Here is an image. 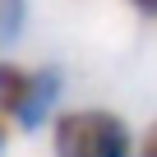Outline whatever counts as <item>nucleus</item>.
Listing matches in <instances>:
<instances>
[{
    "label": "nucleus",
    "instance_id": "423d86ee",
    "mask_svg": "<svg viewBox=\"0 0 157 157\" xmlns=\"http://www.w3.org/2000/svg\"><path fill=\"white\" fill-rule=\"evenodd\" d=\"M125 5L134 14H143V19H157V0H125Z\"/></svg>",
    "mask_w": 157,
    "mask_h": 157
},
{
    "label": "nucleus",
    "instance_id": "7ed1b4c3",
    "mask_svg": "<svg viewBox=\"0 0 157 157\" xmlns=\"http://www.w3.org/2000/svg\"><path fill=\"white\" fill-rule=\"evenodd\" d=\"M28 78H33V69H23V65H14V60H0V111H19V102H23V93H28Z\"/></svg>",
    "mask_w": 157,
    "mask_h": 157
},
{
    "label": "nucleus",
    "instance_id": "f03ea898",
    "mask_svg": "<svg viewBox=\"0 0 157 157\" xmlns=\"http://www.w3.org/2000/svg\"><path fill=\"white\" fill-rule=\"evenodd\" d=\"M60 93H65V74L56 69V65H37L33 69V78H28V93H23V102H19V111H14V120H19V129H42V125H51L60 111Z\"/></svg>",
    "mask_w": 157,
    "mask_h": 157
},
{
    "label": "nucleus",
    "instance_id": "39448f33",
    "mask_svg": "<svg viewBox=\"0 0 157 157\" xmlns=\"http://www.w3.org/2000/svg\"><path fill=\"white\" fill-rule=\"evenodd\" d=\"M134 157H157V120L143 129V139H139V148H134Z\"/></svg>",
    "mask_w": 157,
    "mask_h": 157
},
{
    "label": "nucleus",
    "instance_id": "0eeeda50",
    "mask_svg": "<svg viewBox=\"0 0 157 157\" xmlns=\"http://www.w3.org/2000/svg\"><path fill=\"white\" fill-rule=\"evenodd\" d=\"M0 152H5V125H0Z\"/></svg>",
    "mask_w": 157,
    "mask_h": 157
},
{
    "label": "nucleus",
    "instance_id": "f257e3e1",
    "mask_svg": "<svg viewBox=\"0 0 157 157\" xmlns=\"http://www.w3.org/2000/svg\"><path fill=\"white\" fill-rule=\"evenodd\" d=\"M134 129L106 106H69L51 120L56 157H134Z\"/></svg>",
    "mask_w": 157,
    "mask_h": 157
},
{
    "label": "nucleus",
    "instance_id": "20e7f679",
    "mask_svg": "<svg viewBox=\"0 0 157 157\" xmlns=\"http://www.w3.org/2000/svg\"><path fill=\"white\" fill-rule=\"evenodd\" d=\"M28 23V0H0V46H14Z\"/></svg>",
    "mask_w": 157,
    "mask_h": 157
}]
</instances>
